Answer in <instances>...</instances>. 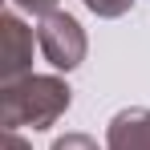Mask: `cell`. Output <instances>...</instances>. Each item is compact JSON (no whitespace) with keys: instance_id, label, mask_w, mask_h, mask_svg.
Returning <instances> with one entry per match:
<instances>
[{"instance_id":"3957f363","label":"cell","mask_w":150,"mask_h":150,"mask_svg":"<svg viewBox=\"0 0 150 150\" xmlns=\"http://www.w3.org/2000/svg\"><path fill=\"white\" fill-rule=\"evenodd\" d=\"M110 150H150V110H126L110 122Z\"/></svg>"},{"instance_id":"277c9868","label":"cell","mask_w":150,"mask_h":150,"mask_svg":"<svg viewBox=\"0 0 150 150\" xmlns=\"http://www.w3.org/2000/svg\"><path fill=\"white\" fill-rule=\"evenodd\" d=\"M4 37H8V61H4V77H12V73H21V69H25V61L16 57V45H21V41H28V33L16 25L12 16H4Z\"/></svg>"},{"instance_id":"6da1fadb","label":"cell","mask_w":150,"mask_h":150,"mask_svg":"<svg viewBox=\"0 0 150 150\" xmlns=\"http://www.w3.org/2000/svg\"><path fill=\"white\" fill-rule=\"evenodd\" d=\"M69 105V89L53 77H33L25 85H8L4 93V122L8 126H45L57 122V114Z\"/></svg>"},{"instance_id":"52a82bcc","label":"cell","mask_w":150,"mask_h":150,"mask_svg":"<svg viewBox=\"0 0 150 150\" xmlns=\"http://www.w3.org/2000/svg\"><path fill=\"white\" fill-rule=\"evenodd\" d=\"M16 4H25V8H33V12H49L57 0H16Z\"/></svg>"},{"instance_id":"7a4b0ae2","label":"cell","mask_w":150,"mask_h":150,"mask_svg":"<svg viewBox=\"0 0 150 150\" xmlns=\"http://www.w3.org/2000/svg\"><path fill=\"white\" fill-rule=\"evenodd\" d=\"M41 49H45V57H49L57 69H73L77 61H81V53H85V37H81V28H77L73 16L53 12V16H45V25H41Z\"/></svg>"},{"instance_id":"5b68a950","label":"cell","mask_w":150,"mask_h":150,"mask_svg":"<svg viewBox=\"0 0 150 150\" xmlns=\"http://www.w3.org/2000/svg\"><path fill=\"white\" fill-rule=\"evenodd\" d=\"M93 12H101V16H118V12H126L130 8V0H85Z\"/></svg>"},{"instance_id":"ba28073f","label":"cell","mask_w":150,"mask_h":150,"mask_svg":"<svg viewBox=\"0 0 150 150\" xmlns=\"http://www.w3.org/2000/svg\"><path fill=\"white\" fill-rule=\"evenodd\" d=\"M8 146H12V150H25V146H21V142H16V138H8Z\"/></svg>"},{"instance_id":"8992f818","label":"cell","mask_w":150,"mask_h":150,"mask_svg":"<svg viewBox=\"0 0 150 150\" xmlns=\"http://www.w3.org/2000/svg\"><path fill=\"white\" fill-rule=\"evenodd\" d=\"M53 150H98V146H93L89 138H81V134H69V138H61Z\"/></svg>"}]
</instances>
